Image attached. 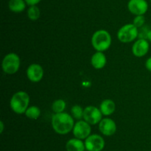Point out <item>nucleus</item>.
<instances>
[{
  "mask_svg": "<svg viewBox=\"0 0 151 151\" xmlns=\"http://www.w3.org/2000/svg\"><path fill=\"white\" fill-rule=\"evenodd\" d=\"M51 123L55 132L60 135H66L70 133L75 125L73 117L64 112L55 113L52 117Z\"/></svg>",
  "mask_w": 151,
  "mask_h": 151,
  "instance_id": "1",
  "label": "nucleus"
},
{
  "mask_svg": "<svg viewBox=\"0 0 151 151\" xmlns=\"http://www.w3.org/2000/svg\"><path fill=\"white\" fill-rule=\"evenodd\" d=\"M29 96L25 91H18L13 95L10 101L12 110L17 114L25 113L29 107Z\"/></svg>",
  "mask_w": 151,
  "mask_h": 151,
  "instance_id": "2",
  "label": "nucleus"
},
{
  "mask_svg": "<svg viewBox=\"0 0 151 151\" xmlns=\"http://www.w3.org/2000/svg\"><path fill=\"white\" fill-rule=\"evenodd\" d=\"M91 44L97 51L104 52L111 44V36L106 30H99L91 37Z\"/></svg>",
  "mask_w": 151,
  "mask_h": 151,
  "instance_id": "3",
  "label": "nucleus"
},
{
  "mask_svg": "<svg viewBox=\"0 0 151 151\" xmlns=\"http://www.w3.org/2000/svg\"><path fill=\"white\" fill-rule=\"evenodd\" d=\"M139 28L134 24H127L119 28L117 32V38L121 42L129 43L138 38Z\"/></svg>",
  "mask_w": 151,
  "mask_h": 151,
  "instance_id": "4",
  "label": "nucleus"
},
{
  "mask_svg": "<svg viewBox=\"0 0 151 151\" xmlns=\"http://www.w3.org/2000/svg\"><path fill=\"white\" fill-rule=\"evenodd\" d=\"M20 58L16 53H10L6 55L1 62L2 70L7 74H14L19 70Z\"/></svg>",
  "mask_w": 151,
  "mask_h": 151,
  "instance_id": "5",
  "label": "nucleus"
},
{
  "mask_svg": "<svg viewBox=\"0 0 151 151\" xmlns=\"http://www.w3.org/2000/svg\"><path fill=\"white\" fill-rule=\"evenodd\" d=\"M91 124H88L85 120H79L75 124L72 130L75 138L81 139H86L91 135Z\"/></svg>",
  "mask_w": 151,
  "mask_h": 151,
  "instance_id": "6",
  "label": "nucleus"
},
{
  "mask_svg": "<svg viewBox=\"0 0 151 151\" xmlns=\"http://www.w3.org/2000/svg\"><path fill=\"white\" fill-rule=\"evenodd\" d=\"M86 150L88 151H102L105 147V140L98 134H91L85 139Z\"/></svg>",
  "mask_w": 151,
  "mask_h": 151,
  "instance_id": "7",
  "label": "nucleus"
},
{
  "mask_svg": "<svg viewBox=\"0 0 151 151\" xmlns=\"http://www.w3.org/2000/svg\"><path fill=\"white\" fill-rule=\"evenodd\" d=\"M103 114L100 108L94 106H88L84 109L83 119L90 124H97L100 122L103 118Z\"/></svg>",
  "mask_w": 151,
  "mask_h": 151,
  "instance_id": "8",
  "label": "nucleus"
},
{
  "mask_svg": "<svg viewBox=\"0 0 151 151\" xmlns=\"http://www.w3.org/2000/svg\"><path fill=\"white\" fill-rule=\"evenodd\" d=\"M128 9L135 16L144 15L148 10V3L146 0H129Z\"/></svg>",
  "mask_w": 151,
  "mask_h": 151,
  "instance_id": "9",
  "label": "nucleus"
},
{
  "mask_svg": "<svg viewBox=\"0 0 151 151\" xmlns=\"http://www.w3.org/2000/svg\"><path fill=\"white\" fill-rule=\"evenodd\" d=\"M27 76L32 82H39L44 76V70L38 64H31L27 69Z\"/></svg>",
  "mask_w": 151,
  "mask_h": 151,
  "instance_id": "10",
  "label": "nucleus"
},
{
  "mask_svg": "<svg viewBox=\"0 0 151 151\" xmlns=\"http://www.w3.org/2000/svg\"><path fill=\"white\" fill-rule=\"evenodd\" d=\"M99 130L106 136H113L116 131V124L111 118H103L99 123Z\"/></svg>",
  "mask_w": 151,
  "mask_h": 151,
  "instance_id": "11",
  "label": "nucleus"
},
{
  "mask_svg": "<svg viewBox=\"0 0 151 151\" xmlns=\"http://www.w3.org/2000/svg\"><path fill=\"white\" fill-rule=\"evenodd\" d=\"M150 44L148 41L145 38H138L132 47V53L136 57L145 56L149 51Z\"/></svg>",
  "mask_w": 151,
  "mask_h": 151,
  "instance_id": "12",
  "label": "nucleus"
},
{
  "mask_svg": "<svg viewBox=\"0 0 151 151\" xmlns=\"http://www.w3.org/2000/svg\"><path fill=\"white\" fill-rule=\"evenodd\" d=\"M107 63L106 56L103 52L97 51L92 55L91 59V64L94 68L100 70L104 68Z\"/></svg>",
  "mask_w": 151,
  "mask_h": 151,
  "instance_id": "13",
  "label": "nucleus"
},
{
  "mask_svg": "<svg viewBox=\"0 0 151 151\" xmlns=\"http://www.w3.org/2000/svg\"><path fill=\"white\" fill-rule=\"evenodd\" d=\"M66 151H85V143L77 138L71 139L66 144Z\"/></svg>",
  "mask_w": 151,
  "mask_h": 151,
  "instance_id": "14",
  "label": "nucleus"
},
{
  "mask_svg": "<svg viewBox=\"0 0 151 151\" xmlns=\"http://www.w3.org/2000/svg\"><path fill=\"white\" fill-rule=\"evenodd\" d=\"M115 109H116V105H115L114 102L111 99H105L100 105V110L102 114L106 116L113 114Z\"/></svg>",
  "mask_w": 151,
  "mask_h": 151,
  "instance_id": "15",
  "label": "nucleus"
},
{
  "mask_svg": "<svg viewBox=\"0 0 151 151\" xmlns=\"http://www.w3.org/2000/svg\"><path fill=\"white\" fill-rule=\"evenodd\" d=\"M26 5L27 3L24 0H10L8 2L9 9L13 13H21L24 11Z\"/></svg>",
  "mask_w": 151,
  "mask_h": 151,
  "instance_id": "16",
  "label": "nucleus"
},
{
  "mask_svg": "<svg viewBox=\"0 0 151 151\" xmlns=\"http://www.w3.org/2000/svg\"><path fill=\"white\" fill-rule=\"evenodd\" d=\"M41 113V111L40 108L37 106H30L27 109L26 112H25V115L28 118L30 119H38L40 117Z\"/></svg>",
  "mask_w": 151,
  "mask_h": 151,
  "instance_id": "17",
  "label": "nucleus"
},
{
  "mask_svg": "<svg viewBox=\"0 0 151 151\" xmlns=\"http://www.w3.org/2000/svg\"><path fill=\"white\" fill-rule=\"evenodd\" d=\"M41 16V10L37 5L29 6L27 9V16L30 20L35 21L38 19Z\"/></svg>",
  "mask_w": 151,
  "mask_h": 151,
  "instance_id": "18",
  "label": "nucleus"
},
{
  "mask_svg": "<svg viewBox=\"0 0 151 151\" xmlns=\"http://www.w3.org/2000/svg\"><path fill=\"white\" fill-rule=\"evenodd\" d=\"M66 106V102L63 99H57L52 105V110L55 113H60L64 111Z\"/></svg>",
  "mask_w": 151,
  "mask_h": 151,
  "instance_id": "19",
  "label": "nucleus"
},
{
  "mask_svg": "<svg viewBox=\"0 0 151 151\" xmlns=\"http://www.w3.org/2000/svg\"><path fill=\"white\" fill-rule=\"evenodd\" d=\"M83 111L84 109H83L81 105H75L72 106L71 109V113H72V117L78 120H81V118H83Z\"/></svg>",
  "mask_w": 151,
  "mask_h": 151,
  "instance_id": "20",
  "label": "nucleus"
},
{
  "mask_svg": "<svg viewBox=\"0 0 151 151\" xmlns=\"http://www.w3.org/2000/svg\"><path fill=\"white\" fill-rule=\"evenodd\" d=\"M145 23V18L144 15L136 16L134 19V21H133V24L138 28L144 26Z\"/></svg>",
  "mask_w": 151,
  "mask_h": 151,
  "instance_id": "21",
  "label": "nucleus"
},
{
  "mask_svg": "<svg viewBox=\"0 0 151 151\" xmlns=\"http://www.w3.org/2000/svg\"><path fill=\"white\" fill-rule=\"evenodd\" d=\"M148 28L146 26H143L142 28H140L139 29V33H138V38H145V39H147V33L149 31Z\"/></svg>",
  "mask_w": 151,
  "mask_h": 151,
  "instance_id": "22",
  "label": "nucleus"
},
{
  "mask_svg": "<svg viewBox=\"0 0 151 151\" xmlns=\"http://www.w3.org/2000/svg\"><path fill=\"white\" fill-rule=\"evenodd\" d=\"M24 1L27 5L33 6L38 4L40 1H41V0H24Z\"/></svg>",
  "mask_w": 151,
  "mask_h": 151,
  "instance_id": "23",
  "label": "nucleus"
},
{
  "mask_svg": "<svg viewBox=\"0 0 151 151\" xmlns=\"http://www.w3.org/2000/svg\"><path fill=\"white\" fill-rule=\"evenodd\" d=\"M145 68H146V69L147 70L151 72V56H150V57H149L148 59L146 60Z\"/></svg>",
  "mask_w": 151,
  "mask_h": 151,
  "instance_id": "24",
  "label": "nucleus"
},
{
  "mask_svg": "<svg viewBox=\"0 0 151 151\" xmlns=\"http://www.w3.org/2000/svg\"><path fill=\"white\" fill-rule=\"evenodd\" d=\"M147 40H148L149 41L151 42V29L149 30L148 33H147Z\"/></svg>",
  "mask_w": 151,
  "mask_h": 151,
  "instance_id": "25",
  "label": "nucleus"
},
{
  "mask_svg": "<svg viewBox=\"0 0 151 151\" xmlns=\"http://www.w3.org/2000/svg\"><path fill=\"white\" fill-rule=\"evenodd\" d=\"M0 125H1V129H0V133H2L3 130H4V123L2 121H0Z\"/></svg>",
  "mask_w": 151,
  "mask_h": 151,
  "instance_id": "26",
  "label": "nucleus"
},
{
  "mask_svg": "<svg viewBox=\"0 0 151 151\" xmlns=\"http://www.w3.org/2000/svg\"><path fill=\"white\" fill-rule=\"evenodd\" d=\"M150 2H151V0H150Z\"/></svg>",
  "mask_w": 151,
  "mask_h": 151,
  "instance_id": "27",
  "label": "nucleus"
}]
</instances>
